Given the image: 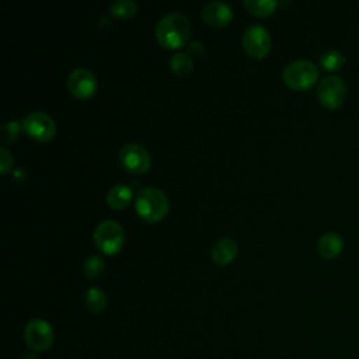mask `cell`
<instances>
[{
    "mask_svg": "<svg viewBox=\"0 0 359 359\" xmlns=\"http://www.w3.org/2000/svg\"><path fill=\"white\" fill-rule=\"evenodd\" d=\"M189 34V20L181 13H168L163 15L156 25V39L164 48L174 49L185 45Z\"/></svg>",
    "mask_w": 359,
    "mask_h": 359,
    "instance_id": "cell-1",
    "label": "cell"
},
{
    "mask_svg": "<svg viewBox=\"0 0 359 359\" xmlns=\"http://www.w3.org/2000/svg\"><path fill=\"white\" fill-rule=\"evenodd\" d=\"M168 206L167 195L156 187H146L135 196V209L146 222H157L163 219Z\"/></svg>",
    "mask_w": 359,
    "mask_h": 359,
    "instance_id": "cell-2",
    "label": "cell"
},
{
    "mask_svg": "<svg viewBox=\"0 0 359 359\" xmlns=\"http://www.w3.org/2000/svg\"><path fill=\"white\" fill-rule=\"evenodd\" d=\"M282 79L286 86H289L293 90H307L318 79V67L307 59H297L290 63H287L283 67Z\"/></svg>",
    "mask_w": 359,
    "mask_h": 359,
    "instance_id": "cell-3",
    "label": "cell"
},
{
    "mask_svg": "<svg viewBox=\"0 0 359 359\" xmlns=\"http://www.w3.org/2000/svg\"><path fill=\"white\" fill-rule=\"evenodd\" d=\"M95 245L105 254H115L121 250L125 233L122 226L112 219H105L100 222L93 234Z\"/></svg>",
    "mask_w": 359,
    "mask_h": 359,
    "instance_id": "cell-4",
    "label": "cell"
},
{
    "mask_svg": "<svg viewBox=\"0 0 359 359\" xmlns=\"http://www.w3.org/2000/svg\"><path fill=\"white\" fill-rule=\"evenodd\" d=\"M55 334L43 318H31L24 328V341L32 352H43L53 344Z\"/></svg>",
    "mask_w": 359,
    "mask_h": 359,
    "instance_id": "cell-5",
    "label": "cell"
},
{
    "mask_svg": "<svg viewBox=\"0 0 359 359\" xmlns=\"http://www.w3.org/2000/svg\"><path fill=\"white\" fill-rule=\"evenodd\" d=\"M346 95V84L338 76H325L317 86V97L323 107L337 109L342 105Z\"/></svg>",
    "mask_w": 359,
    "mask_h": 359,
    "instance_id": "cell-6",
    "label": "cell"
},
{
    "mask_svg": "<svg viewBox=\"0 0 359 359\" xmlns=\"http://www.w3.org/2000/svg\"><path fill=\"white\" fill-rule=\"evenodd\" d=\"M244 50L252 57H264L271 49V35L259 24L248 25L241 36Z\"/></svg>",
    "mask_w": 359,
    "mask_h": 359,
    "instance_id": "cell-7",
    "label": "cell"
},
{
    "mask_svg": "<svg viewBox=\"0 0 359 359\" xmlns=\"http://www.w3.org/2000/svg\"><path fill=\"white\" fill-rule=\"evenodd\" d=\"M22 129L28 136L38 142H48L55 135V122L53 119L42 111L29 112L22 119Z\"/></svg>",
    "mask_w": 359,
    "mask_h": 359,
    "instance_id": "cell-8",
    "label": "cell"
},
{
    "mask_svg": "<svg viewBox=\"0 0 359 359\" xmlns=\"http://www.w3.org/2000/svg\"><path fill=\"white\" fill-rule=\"evenodd\" d=\"M119 160L128 171L135 174L147 171L151 163L149 151L137 143L125 144L119 151Z\"/></svg>",
    "mask_w": 359,
    "mask_h": 359,
    "instance_id": "cell-9",
    "label": "cell"
},
{
    "mask_svg": "<svg viewBox=\"0 0 359 359\" xmlns=\"http://www.w3.org/2000/svg\"><path fill=\"white\" fill-rule=\"evenodd\" d=\"M67 88L77 98H88L97 90V79L93 72L84 67L74 69L67 77Z\"/></svg>",
    "mask_w": 359,
    "mask_h": 359,
    "instance_id": "cell-10",
    "label": "cell"
},
{
    "mask_svg": "<svg viewBox=\"0 0 359 359\" xmlns=\"http://www.w3.org/2000/svg\"><path fill=\"white\" fill-rule=\"evenodd\" d=\"M202 18L213 27L227 24L233 18L231 7L224 1H209L202 7Z\"/></svg>",
    "mask_w": 359,
    "mask_h": 359,
    "instance_id": "cell-11",
    "label": "cell"
},
{
    "mask_svg": "<svg viewBox=\"0 0 359 359\" xmlns=\"http://www.w3.org/2000/svg\"><path fill=\"white\" fill-rule=\"evenodd\" d=\"M342 248H344V240L335 231H327L321 234L317 241L318 254L325 259L337 258L342 252Z\"/></svg>",
    "mask_w": 359,
    "mask_h": 359,
    "instance_id": "cell-12",
    "label": "cell"
},
{
    "mask_svg": "<svg viewBox=\"0 0 359 359\" xmlns=\"http://www.w3.org/2000/svg\"><path fill=\"white\" fill-rule=\"evenodd\" d=\"M236 254H237V243L230 237L219 238L210 248V258L220 265L230 262L236 257Z\"/></svg>",
    "mask_w": 359,
    "mask_h": 359,
    "instance_id": "cell-13",
    "label": "cell"
},
{
    "mask_svg": "<svg viewBox=\"0 0 359 359\" xmlns=\"http://www.w3.org/2000/svg\"><path fill=\"white\" fill-rule=\"evenodd\" d=\"M132 201V189L128 185L116 184L107 194V202L114 209H123Z\"/></svg>",
    "mask_w": 359,
    "mask_h": 359,
    "instance_id": "cell-14",
    "label": "cell"
},
{
    "mask_svg": "<svg viewBox=\"0 0 359 359\" xmlns=\"http://www.w3.org/2000/svg\"><path fill=\"white\" fill-rule=\"evenodd\" d=\"M84 303L86 307L93 311V313H100L104 310L105 304H107V297L105 293L95 286H91L86 290L84 293Z\"/></svg>",
    "mask_w": 359,
    "mask_h": 359,
    "instance_id": "cell-15",
    "label": "cell"
},
{
    "mask_svg": "<svg viewBox=\"0 0 359 359\" xmlns=\"http://www.w3.org/2000/svg\"><path fill=\"white\" fill-rule=\"evenodd\" d=\"M344 56L339 50L337 49H328L325 50L320 59H318V63L320 66L324 69V70H328V72H338L342 69L344 66Z\"/></svg>",
    "mask_w": 359,
    "mask_h": 359,
    "instance_id": "cell-16",
    "label": "cell"
},
{
    "mask_svg": "<svg viewBox=\"0 0 359 359\" xmlns=\"http://www.w3.org/2000/svg\"><path fill=\"white\" fill-rule=\"evenodd\" d=\"M170 67L177 76H185L192 70V59L187 52H177L170 59Z\"/></svg>",
    "mask_w": 359,
    "mask_h": 359,
    "instance_id": "cell-17",
    "label": "cell"
},
{
    "mask_svg": "<svg viewBox=\"0 0 359 359\" xmlns=\"http://www.w3.org/2000/svg\"><path fill=\"white\" fill-rule=\"evenodd\" d=\"M243 4L254 15L265 17L275 10L278 3L275 0H244Z\"/></svg>",
    "mask_w": 359,
    "mask_h": 359,
    "instance_id": "cell-18",
    "label": "cell"
},
{
    "mask_svg": "<svg viewBox=\"0 0 359 359\" xmlns=\"http://www.w3.org/2000/svg\"><path fill=\"white\" fill-rule=\"evenodd\" d=\"M109 11L116 15V17H122V18H129L132 17L136 10H137V6L135 1L132 0H115L109 4Z\"/></svg>",
    "mask_w": 359,
    "mask_h": 359,
    "instance_id": "cell-19",
    "label": "cell"
},
{
    "mask_svg": "<svg viewBox=\"0 0 359 359\" xmlns=\"http://www.w3.org/2000/svg\"><path fill=\"white\" fill-rule=\"evenodd\" d=\"M104 268H105V264L100 255H91L84 262V273L90 279L100 276L102 273Z\"/></svg>",
    "mask_w": 359,
    "mask_h": 359,
    "instance_id": "cell-20",
    "label": "cell"
},
{
    "mask_svg": "<svg viewBox=\"0 0 359 359\" xmlns=\"http://www.w3.org/2000/svg\"><path fill=\"white\" fill-rule=\"evenodd\" d=\"M20 129H21V125L17 122V121H8L6 123H3L1 126V135H0V139L3 143H8V142H13L18 133H20Z\"/></svg>",
    "mask_w": 359,
    "mask_h": 359,
    "instance_id": "cell-21",
    "label": "cell"
},
{
    "mask_svg": "<svg viewBox=\"0 0 359 359\" xmlns=\"http://www.w3.org/2000/svg\"><path fill=\"white\" fill-rule=\"evenodd\" d=\"M11 164H13L11 153L6 147H0V167H1L0 171H1V174L7 172L11 168Z\"/></svg>",
    "mask_w": 359,
    "mask_h": 359,
    "instance_id": "cell-22",
    "label": "cell"
},
{
    "mask_svg": "<svg viewBox=\"0 0 359 359\" xmlns=\"http://www.w3.org/2000/svg\"><path fill=\"white\" fill-rule=\"evenodd\" d=\"M187 48H188V52H191V55H194V56H199L203 52V45L199 41L188 42Z\"/></svg>",
    "mask_w": 359,
    "mask_h": 359,
    "instance_id": "cell-23",
    "label": "cell"
},
{
    "mask_svg": "<svg viewBox=\"0 0 359 359\" xmlns=\"http://www.w3.org/2000/svg\"><path fill=\"white\" fill-rule=\"evenodd\" d=\"M21 359H38V356L34 352H29V353H25Z\"/></svg>",
    "mask_w": 359,
    "mask_h": 359,
    "instance_id": "cell-24",
    "label": "cell"
}]
</instances>
